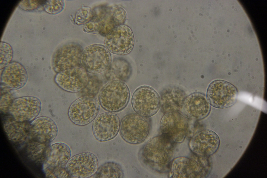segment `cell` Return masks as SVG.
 <instances>
[{
  "mask_svg": "<svg viewBox=\"0 0 267 178\" xmlns=\"http://www.w3.org/2000/svg\"><path fill=\"white\" fill-rule=\"evenodd\" d=\"M174 143L163 134L151 139L142 149L141 156L144 163L157 172L166 171L173 157Z\"/></svg>",
  "mask_w": 267,
  "mask_h": 178,
  "instance_id": "obj_1",
  "label": "cell"
},
{
  "mask_svg": "<svg viewBox=\"0 0 267 178\" xmlns=\"http://www.w3.org/2000/svg\"><path fill=\"white\" fill-rule=\"evenodd\" d=\"M130 93L126 85L122 81H111L102 89L99 100L101 107L105 110L117 112L124 109L127 105Z\"/></svg>",
  "mask_w": 267,
  "mask_h": 178,
  "instance_id": "obj_2",
  "label": "cell"
},
{
  "mask_svg": "<svg viewBox=\"0 0 267 178\" xmlns=\"http://www.w3.org/2000/svg\"><path fill=\"white\" fill-rule=\"evenodd\" d=\"M120 133L125 141L132 144L143 142L150 131L149 123L145 118L135 113L128 114L120 122Z\"/></svg>",
  "mask_w": 267,
  "mask_h": 178,
  "instance_id": "obj_3",
  "label": "cell"
},
{
  "mask_svg": "<svg viewBox=\"0 0 267 178\" xmlns=\"http://www.w3.org/2000/svg\"><path fill=\"white\" fill-rule=\"evenodd\" d=\"M189 158L180 157L175 159L171 166L174 178H201L205 177L210 165L207 157L198 156Z\"/></svg>",
  "mask_w": 267,
  "mask_h": 178,
  "instance_id": "obj_4",
  "label": "cell"
},
{
  "mask_svg": "<svg viewBox=\"0 0 267 178\" xmlns=\"http://www.w3.org/2000/svg\"><path fill=\"white\" fill-rule=\"evenodd\" d=\"M131 103L136 114L145 118L156 114L161 106L158 94L153 88L146 86H141L135 90L132 97Z\"/></svg>",
  "mask_w": 267,
  "mask_h": 178,
  "instance_id": "obj_5",
  "label": "cell"
},
{
  "mask_svg": "<svg viewBox=\"0 0 267 178\" xmlns=\"http://www.w3.org/2000/svg\"><path fill=\"white\" fill-rule=\"evenodd\" d=\"M238 92L232 84L222 80L212 82L207 89V99L210 104L218 109L230 107L236 102Z\"/></svg>",
  "mask_w": 267,
  "mask_h": 178,
  "instance_id": "obj_6",
  "label": "cell"
},
{
  "mask_svg": "<svg viewBox=\"0 0 267 178\" xmlns=\"http://www.w3.org/2000/svg\"><path fill=\"white\" fill-rule=\"evenodd\" d=\"M100 109L99 103L94 97H82L73 102L68 112L70 121L74 124L83 126L94 120Z\"/></svg>",
  "mask_w": 267,
  "mask_h": 178,
  "instance_id": "obj_7",
  "label": "cell"
},
{
  "mask_svg": "<svg viewBox=\"0 0 267 178\" xmlns=\"http://www.w3.org/2000/svg\"><path fill=\"white\" fill-rule=\"evenodd\" d=\"M111 60L110 53L106 47L101 45L94 44L88 46L83 51L80 64L86 72L97 74L108 67Z\"/></svg>",
  "mask_w": 267,
  "mask_h": 178,
  "instance_id": "obj_8",
  "label": "cell"
},
{
  "mask_svg": "<svg viewBox=\"0 0 267 178\" xmlns=\"http://www.w3.org/2000/svg\"><path fill=\"white\" fill-rule=\"evenodd\" d=\"M105 43L107 49L111 52L126 54L130 52L133 47V33L129 27L122 25L115 27L107 34Z\"/></svg>",
  "mask_w": 267,
  "mask_h": 178,
  "instance_id": "obj_9",
  "label": "cell"
},
{
  "mask_svg": "<svg viewBox=\"0 0 267 178\" xmlns=\"http://www.w3.org/2000/svg\"><path fill=\"white\" fill-rule=\"evenodd\" d=\"M160 127L162 134L174 143H181L187 134L188 124L187 118L180 112L165 113L160 121Z\"/></svg>",
  "mask_w": 267,
  "mask_h": 178,
  "instance_id": "obj_10",
  "label": "cell"
},
{
  "mask_svg": "<svg viewBox=\"0 0 267 178\" xmlns=\"http://www.w3.org/2000/svg\"><path fill=\"white\" fill-rule=\"evenodd\" d=\"M98 165L96 156L92 153L85 152L76 155L70 158L65 168L70 177L86 178L94 174Z\"/></svg>",
  "mask_w": 267,
  "mask_h": 178,
  "instance_id": "obj_11",
  "label": "cell"
},
{
  "mask_svg": "<svg viewBox=\"0 0 267 178\" xmlns=\"http://www.w3.org/2000/svg\"><path fill=\"white\" fill-rule=\"evenodd\" d=\"M41 106V102L37 97H24L13 100L7 111L10 116L17 121H29L38 116Z\"/></svg>",
  "mask_w": 267,
  "mask_h": 178,
  "instance_id": "obj_12",
  "label": "cell"
},
{
  "mask_svg": "<svg viewBox=\"0 0 267 178\" xmlns=\"http://www.w3.org/2000/svg\"><path fill=\"white\" fill-rule=\"evenodd\" d=\"M120 124L119 118L115 114L110 112L101 114L95 118L92 124L93 135L100 142L111 140L118 134Z\"/></svg>",
  "mask_w": 267,
  "mask_h": 178,
  "instance_id": "obj_13",
  "label": "cell"
},
{
  "mask_svg": "<svg viewBox=\"0 0 267 178\" xmlns=\"http://www.w3.org/2000/svg\"><path fill=\"white\" fill-rule=\"evenodd\" d=\"M83 51L81 46L76 43L65 44L60 47L53 57L52 66L56 72L78 66Z\"/></svg>",
  "mask_w": 267,
  "mask_h": 178,
  "instance_id": "obj_14",
  "label": "cell"
},
{
  "mask_svg": "<svg viewBox=\"0 0 267 178\" xmlns=\"http://www.w3.org/2000/svg\"><path fill=\"white\" fill-rule=\"evenodd\" d=\"M88 80L86 71L78 66L57 73L54 79L60 88L71 92L81 91L86 86Z\"/></svg>",
  "mask_w": 267,
  "mask_h": 178,
  "instance_id": "obj_15",
  "label": "cell"
},
{
  "mask_svg": "<svg viewBox=\"0 0 267 178\" xmlns=\"http://www.w3.org/2000/svg\"><path fill=\"white\" fill-rule=\"evenodd\" d=\"M220 143L219 138L215 133L205 129L198 132L192 137L189 146L195 155L207 157L216 151Z\"/></svg>",
  "mask_w": 267,
  "mask_h": 178,
  "instance_id": "obj_16",
  "label": "cell"
},
{
  "mask_svg": "<svg viewBox=\"0 0 267 178\" xmlns=\"http://www.w3.org/2000/svg\"><path fill=\"white\" fill-rule=\"evenodd\" d=\"M182 109L186 117L200 120L208 116L210 112L211 107L204 94L195 93L185 98Z\"/></svg>",
  "mask_w": 267,
  "mask_h": 178,
  "instance_id": "obj_17",
  "label": "cell"
},
{
  "mask_svg": "<svg viewBox=\"0 0 267 178\" xmlns=\"http://www.w3.org/2000/svg\"><path fill=\"white\" fill-rule=\"evenodd\" d=\"M27 73L24 67L16 61L11 62L6 66L0 77L2 84L12 90L22 87L27 83Z\"/></svg>",
  "mask_w": 267,
  "mask_h": 178,
  "instance_id": "obj_18",
  "label": "cell"
},
{
  "mask_svg": "<svg viewBox=\"0 0 267 178\" xmlns=\"http://www.w3.org/2000/svg\"><path fill=\"white\" fill-rule=\"evenodd\" d=\"M28 132L32 138L40 142L50 141L57 136L58 129L55 122L47 117H38L30 125Z\"/></svg>",
  "mask_w": 267,
  "mask_h": 178,
  "instance_id": "obj_19",
  "label": "cell"
},
{
  "mask_svg": "<svg viewBox=\"0 0 267 178\" xmlns=\"http://www.w3.org/2000/svg\"><path fill=\"white\" fill-rule=\"evenodd\" d=\"M71 156V150L67 145L62 143L54 144L49 149L45 164L46 169L50 173L55 169L65 167Z\"/></svg>",
  "mask_w": 267,
  "mask_h": 178,
  "instance_id": "obj_20",
  "label": "cell"
},
{
  "mask_svg": "<svg viewBox=\"0 0 267 178\" xmlns=\"http://www.w3.org/2000/svg\"><path fill=\"white\" fill-rule=\"evenodd\" d=\"M185 98V93L179 88L171 87L166 88L162 92L160 99L162 111L165 114L179 112Z\"/></svg>",
  "mask_w": 267,
  "mask_h": 178,
  "instance_id": "obj_21",
  "label": "cell"
},
{
  "mask_svg": "<svg viewBox=\"0 0 267 178\" xmlns=\"http://www.w3.org/2000/svg\"><path fill=\"white\" fill-rule=\"evenodd\" d=\"M131 72L129 64L124 60H117L112 63L106 74L107 78L111 81H125L129 78Z\"/></svg>",
  "mask_w": 267,
  "mask_h": 178,
  "instance_id": "obj_22",
  "label": "cell"
},
{
  "mask_svg": "<svg viewBox=\"0 0 267 178\" xmlns=\"http://www.w3.org/2000/svg\"><path fill=\"white\" fill-rule=\"evenodd\" d=\"M24 122L17 121L11 116H7L4 127L8 136L12 138H19L25 136L28 127Z\"/></svg>",
  "mask_w": 267,
  "mask_h": 178,
  "instance_id": "obj_23",
  "label": "cell"
},
{
  "mask_svg": "<svg viewBox=\"0 0 267 178\" xmlns=\"http://www.w3.org/2000/svg\"><path fill=\"white\" fill-rule=\"evenodd\" d=\"M124 176L122 168L119 164L108 162L101 165L94 175L95 178H122Z\"/></svg>",
  "mask_w": 267,
  "mask_h": 178,
  "instance_id": "obj_24",
  "label": "cell"
},
{
  "mask_svg": "<svg viewBox=\"0 0 267 178\" xmlns=\"http://www.w3.org/2000/svg\"><path fill=\"white\" fill-rule=\"evenodd\" d=\"M102 85L101 80L95 75L88 76L85 87L81 91L82 97H94L98 93Z\"/></svg>",
  "mask_w": 267,
  "mask_h": 178,
  "instance_id": "obj_25",
  "label": "cell"
},
{
  "mask_svg": "<svg viewBox=\"0 0 267 178\" xmlns=\"http://www.w3.org/2000/svg\"><path fill=\"white\" fill-rule=\"evenodd\" d=\"M0 69H1L10 63L13 57V51L9 44L3 42L0 43Z\"/></svg>",
  "mask_w": 267,
  "mask_h": 178,
  "instance_id": "obj_26",
  "label": "cell"
},
{
  "mask_svg": "<svg viewBox=\"0 0 267 178\" xmlns=\"http://www.w3.org/2000/svg\"><path fill=\"white\" fill-rule=\"evenodd\" d=\"M64 6V2L63 0H48L44 4L46 11L52 14L61 12L63 9Z\"/></svg>",
  "mask_w": 267,
  "mask_h": 178,
  "instance_id": "obj_27",
  "label": "cell"
},
{
  "mask_svg": "<svg viewBox=\"0 0 267 178\" xmlns=\"http://www.w3.org/2000/svg\"><path fill=\"white\" fill-rule=\"evenodd\" d=\"M91 14L90 8L82 7L77 12L75 16V21L78 24L84 23L90 18Z\"/></svg>",
  "mask_w": 267,
  "mask_h": 178,
  "instance_id": "obj_28",
  "label": "cell"
},
{
  "mask_svg": "<svg viewBox=\"0 0 267 178\" xmlns=\"http://www.w3.org/2000/svg\"><path fill=\"white\" fill-rule=\"evenodd\" d=\"M37 1L24 0L20 2L19 5L22 9L25 10H31L38 7L39 2Z\"/></svg>",
  "mask_w": 267,
  "mask_h": 178,
  "instance_id": "obj_29",
  "label": "cell"
}]
</instances>
